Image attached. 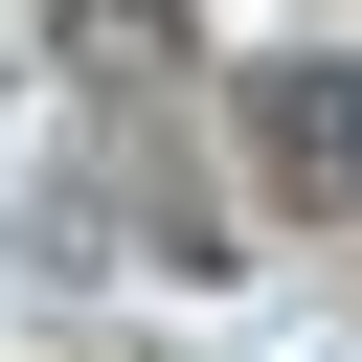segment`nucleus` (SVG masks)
<instances>
[{
    "mask_svg": "<svg viewBox=\"0 0 362 362\" xmlns=\"http://www.w3.org/2000/svg\"><path fill=\"white\" fill-rule=\"evenodd\" d=\"M249 158L294 204H362V68H249Z\"/></svg>",
    "mask_w": 362,
    "mask_h": 362,
    "instance_id": "nucleus-1",
    "label": "nucleus"
}]
</instances>
